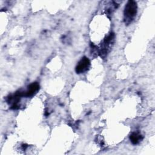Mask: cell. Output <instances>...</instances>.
<instances>
[{"mask_svg":"<svg viewBox=\"0 0 155 155\" xmlns=\"http://www.w3.org/2000/svg\"><path fill=\"white\" fill-rule=\"evenodd\" d=\"M137 12V5L136 2L133 1H129L127 4L125 8L124 15L125 19L128 21H131L134 17Z\"/></svg>","mask_w":155,"mask_h":155,"instance_id":"cell-1","label":"cell"},{"mask_svg":"<svg viewBox=\"0 0 155 155\" xmlns=\"http://www.w3.org/2000/svg\"><path fill=\"white\" fill-rule=\"evenodd\" d=\"M90 66V61L89 59L86 58L84 57L78 64L76 68V71L78 73H81L85 71Z\"/></svg>","mask_w":155,"mask_h":155,"instance_id":"cell-2","label":"cell"},{"mask_svg":"<svg viewBox=\"0 0 155 155\" xmlns=\"http://www.w3.org/2000/svg\"><path fill=\"white\" fill-rule=\"evenodd\" d=\"M39 88V85L37 82H35L31 84H30L28 87V90L27 91L25 92V93L24 94V95L27 97H29V96H33L35 93H36V91H38V90Z\"/></svg>","mask_w":155,"mask_h":155,"instance_id":"cell-3","label":"cell"},{"mask_svg":"<svg viewBox=\"0 0 155 155\" xmlns=\"http://www.w3.org/2000/svg\"><path fill=\"white\" fill-rule=\"evenodd\" d=\"M141 139H142L141 135L137 133H133L130 136V140L133 144L138 143Z\"/></svg>","mask_w":155,"mask_h":155,"instance_id":"cell-4","label":"cell"}]
</instances>
